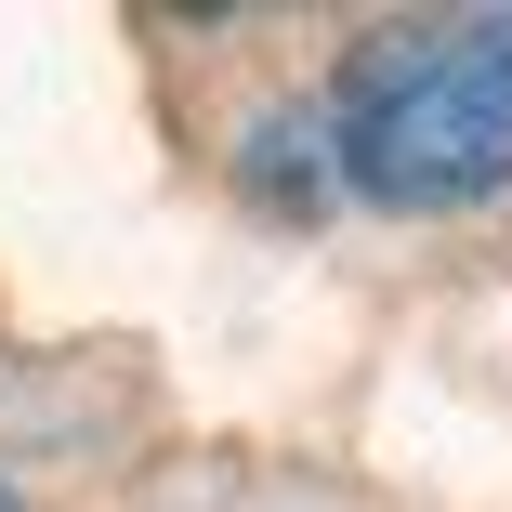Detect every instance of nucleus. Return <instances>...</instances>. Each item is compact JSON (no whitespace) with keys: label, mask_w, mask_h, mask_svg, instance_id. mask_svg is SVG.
Listing matches in <instances>:
<instances>
[{"label":"nucleus","mask_w":512,"mask_h":512,"mask_svg":"<svg viewBox=\"0 0 512 512\" xmlns=\"http://www.w3.org/2000/svg\"><path fill=\"white\" fill-rule=\"evenodd\" d=\"M237 184L263 197V211H316L329 197V132H316V106H276V119H250V145H237Z\"/></svg>","instance_id":"nucleus-2"},{"label":"nucleus","mask_w":512,"mask_h":512,"mask_svg":"<svg viewBox=\"0 0 512 512\" xmlns=\"http://www.w3.org/2000/svg\"><path fill=\"white\" fill-rule=\"evenodd\" d=\"M329 184L368 211H486L512 184V40L499 14H394L329 79Z\"/></svg>","instance_id":"nucleus-1"},{"label":"nucleus","mask_w":512,"mask_h":512,"mask_svg":"<svg viewBox=\"0 0 512 512\" xmlns=\"http://www.w3.org/2000/svg\"><path fill=\"white\" fill-rule=\"evenodd\" d=\"M499 40H512V14H499Z\"/></svg>","instance_id":"nucleus-4"},{"label":"nucleus","mask_w":512,"mask_h":512,"mask_svg":"<svg viewBox=\"0 0 512 512\" xmlns=\"http://www.w3.org/2000/svg\"><path fill=\"white\" fill-rule=\"evenodd\" d=\"M0 512H40V499H27V486H14V473H0Z\"/></svg>","instance_id":"nucleus-3"}]
</instances>
